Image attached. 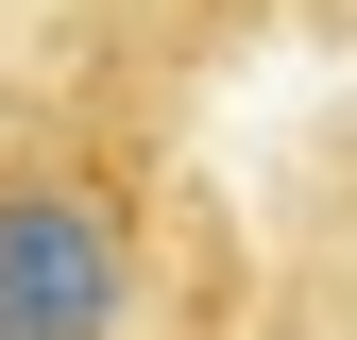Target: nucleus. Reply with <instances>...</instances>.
Wrapping results in <instances>:
<instances>
[{"label": "nucleus", "mask_w": 357, "mask_h": 340, "mask_svg": "<svg viewBox=\"0 0 357 340\" xmlns=\"http://www.w3.org/2000/svg\"><path fill=\"white\" fill-rule=\"evenodd\" d=\"M137 323V222L102 170H0V340H119Z\"/></svg>", "instance_id": "nucleus-1"}]
</instances>
